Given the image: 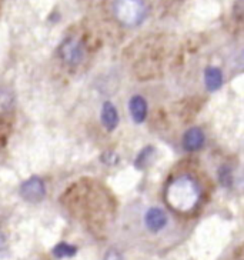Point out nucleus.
Wrapping results in <instances>:
<instances>
[{
	"instance_id": "f257e3e1",
	"label": "nucleus",
	"mask_w": 244,
	"mask_h": 260,
	"mask_svg": "<svg viewBox=\"0 0 244 260\" xmlns=\"http://www.w3.org/2000/svg\"><path fill=\"white\" fill-rule=\"evenodd\" d=\"M168 206L180 213H189L200 202V187L190 176L176 177L166 189Z\"/></svg>"
},
{
	"instance_id": "7ed1b4c3",
	"label": "nucleus",
	"mask_w": 244,
	"mask_h": 260,
	"mask_svg": "<svg viewBox=\"0 0 244 260\" xmlns=\"http://www.w3.org/2000/svg\"><path fill=\"white\" fill-rule=\"evenodd\" d=\"M20 196L27 202L36 203L43 200V198L46 196V187L43 180L38 176H33L30 179H27L22 186H20Z\"/></svg>"
},
{
	"instance_id": "6e6552de",
	"label": "nucleus",
	"mask_w": 244,
	"mask_h": 260,
	"mask_svg": "<svg viewBox=\"0 0 244 260\" xmlns=\"http://www.w3.org/2000/svg\"><path fill=\"white\" fill-rule=\"evenodd\" d=\"M101 123L103 126L106 127L109 132L115 130L119 124V115H117V110H116L115 105L112 102H106L103 107H101Z\"/></svg>"
},
{
	"instance_id": "1a4fd4ad",
	"label": "nucleus",
	"mask_w": 244,
	"mask_h": 260,
	"mask_svg": "<svg viewBox=\"0 0 244 260\" xmlns=\"http://www.w3.org/2000/svg\"><path fill=\"white\" fill-rule=\"evenodd\" d=\"M204 82H206L207 89L210 92H214L217 89H220L221 84H223V75H221V70L219 68H214L210 66L207 68L204 72Z\"/></svg>"
},
{
	"instance_id": "0eeeda50",
	"label": "nucleus",
	"mask_w": 244,
	"mask_h": 260,
	"mask_svg": "<svg viewBox=\"0 0 244 260\" xmlns=\"http://www.w3.org/2000/svg\"><path fill=\"white\" fill-rule=\"evenodd\" d=\"M129 110L134 122H145L146 116H147V103H146L145 98H142L138 94L133 96L129 102Z\"/></svg>"
},
{
	"instance_id": "423d86ee",
	"label": "nucleus",
	"mask_w": 244,
	"mask_h": 260,
	"mask_svg": "<svg viewBox=\"0 0 244 260\" xmlns=\"http://www.w3.org/2000/svg\"><path fill=\"white\" fill-rule=\"evenodd\" d=\"M206 142L204 133L203 130L198 127H191L190 130H187L183 136V147L187 152H196L198 149H201L203 145Z\"/></svg>"
},
{
	"instance_id": "f03ea898",
	"label": "nucleus",
	"mask_w": 244,
	"mask_h": 260,
	"mask_svg": "<svg viewBox=\"0 0 244 260\" xmlns=\"http://www.w3.org/2000/svg\"><path fill=\"white\" fill-rule=\"evenodd\" d=\"M116 19L126 27H136L147 16L145 0H116L113 5Z\"/></svg>"
},
{
	"instance_id": "39448f33",
	"label": "nucleus",
	"mask_w": 244,
	"mask_h": 260,
	"mask_svg": "<svg viewBox=\"0 0 244 260\" xmlns=\"http://www.w3.org/2000/svg\"><path fill=\"white\" fill-rule=\"evenodd\" d=\"M145 223L150 232H160L167 224V214L160 207H152L146 213Z\"/></svg>"
},
{
	"instance_id": "9b49d317",
	"label": "nucleus",
	"mask_w": 244,
	"mask_h": 260,
	"mask_svg": "<svg viewBox=\"0 0 244 260\" xmlns=\"http://www.w3.org/2000/svg\"><path fill=\"white\" fill-rule=\"evenodd\" d=\"M219 179H220V183L224 184L226 187H229L231 184V170L229 166H223L219 170Z\"/></svg>"
},
{
	"instance_id": "f8f14e48",
	"label": "nucleus",
	"mask_w": 244,
	"mask_h": 260,
	"mask_svg": "<svg viewBox=\"0 0 244 260\" xmlns=\"http://www.w3.org/2000/svg\"><path fill=\"white\" fill-rule=\"evenodd\" d=\"M104 260H124V257H123L120 252H117L115 249H110V250L106 253Z\"/></svg>"
},
{
	"instance_id": "20e7f679",
	"label": "nucleus",
	"mask_w": 244,
	"mask_h": 260,
	"mask_svg": "<svg viewBox=\"0 0 244 260\" xmlns=\"http://www.w3.org/2000/svg\"><path fill=\"white\" fill-rule=\"evenodd\" d=\"M60 57L67 64H77L83 57V47L75 39H66L60 46Z\"/></svg>"
},
{
	"instance_id": "ddd939ff",
	"label": "nucleus",
	"mask_w": 244,
	"mask_h": 260,
	"mask_svg": "<svg viewBox=\"0 0 244 260\" xmlns=\"http://www.w3.org/2000/svg\"><path fill=\"white\" fill-rule=\"evenodd\" d=\"M3 246H5V236L0 233V250L3 249Z\"/></svg>"
},
{
	"instance_id": "9d476101",
	"label": "nucleus",
	"mask_w": 244,
	"mask_h": 260,
	"mask_svg": "<svg viewBox=\"0 0 244 260\" xmlns=\"http://www.w3.org/2000/svg\"><path fill=\"white\" fill-rule=\"evenodd\" d=\"M76 247L75 246L69 245V243H59V245H56V247L53 249V254L56 257H59V259H64V257H72V256H75L76 254Z\"/></svg>"
}]
</instances>
